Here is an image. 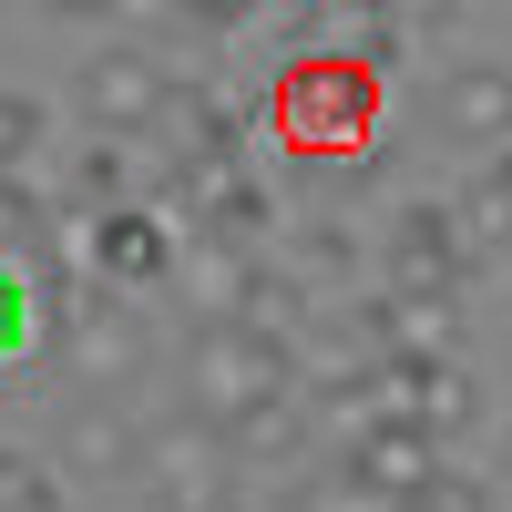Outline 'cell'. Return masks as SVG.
Returning <instances> with one entry per match:
<instances>
[{
	"mask_svg": "<svg viewBox=\"0 0 512 512\" xmlns=\"http://www.w3.org/2000/svg\"><path fill=\"white\" fill-rule=\"evenodd\" d=\"M41 11H113V0H41Z\"/></svg>",
	"mask_w": 512,
	"mask_h": 512,
	"instance_id": "obj_17",
	"label": "cell"
},
{
	"mask_svg": "<svg viewBox=\"0 0 512 512\" xmlns=\"http://www.w3.org/2000/svg\"><path fill=\"white\" fill-rule=\"evenodd\" d=\"M461 236H472V246L512 236V164L502 154H492V175H472V195H461Z\"/></svg>",
	"mask_w": 512,
	"mask_h": 512,
	"instance_id": "obj_12",
	"label": "cell"
},
{
	"mask_svg": "<svg viewBox=\"0 0 512 512\" xmlns=\"http://www.w3.org/2000/svg\"><path fill=\"white\" fill-rule=\"evenodd\" d=\"M72 369L82 379H123V369H134V328H123V308H72Z\"/></svg>",
	"mask_w": 512,
	"mask_h": 512,
	"instance_id": "obj_11",
	"label": "cell"
},
{
	"mask_svg": "<svg viewBox=\"0 0 512 512\" xmlns=\"http://www.w3.org/2000/svg\"><path fill=\"white\" fill-rule=\"evenodd\" d=\"M72 246H82V267L103 287H154L175 267V236H164V216H144V205H93Z\"/></svg>",
	"mask_w": 512,
	"mask_h": 512,
	"instance_id": "obj_4",
	"label": "cell"
},
{
	"mask_svg": "<svg viewBox=\"0 0 512 512\" xmlns=\"http://www.w3.org/2000/svg\"><path fill=\"white\" fill-rule=\"evenodd\" d=\"M441 123H451V144H512V72L502 62H461L441 82Z\"/></svg>",
	"mask_w": 512,
	"mask_h": 512,
	"instance_id": "obj_8",
	"label": "cell"
},
{
	"mask_svg": "<svg viewBox=\"0 0 512 512\" xmlns=\"http://www.w3.org/2000/svg\"><path fill=\"white\" fill-rule=\"evenodd\" d=\"M277 390H297V359H287V338L267 328V318H216L195 338V410L205 420H236L256 410V400H277Z\"/></svg>",
	"mask_w": 512,
	"mask_h": 512,
	"instance_id": "obj_2",
	"label": "cell"
},
{
	"mask_svg": "<svg viewBox=\"0 0 512 512\" xmlns=\"http://www.w3.org/2000/svg\"><path fill=\"white\" fill-rule=\"evenodd\" d=\"M502 482H512V431H502Z\"/></svg>",
	"mask_w": 512,
	"mask_h": 512,
	"instance_id": "obj_18",
	"label": "cell"
},
{
	"mask_svg": "<svg viewBox=\"0 0 512 512\" xmlns=\"http://www.w3.org/2000/svg\"><path fill=\"white\" fill-rule=\"evenodd\" d=\"M226 451H236V441H226V420L185 410V420H164V431H144V461H134V472H154L175 502H205V492L226 482Z\"/></svg>",
	"mask_w": 512,
	"mask_h": 512,
	"instance_id": "obj_7",
	"label": "cell"
},
{
	"mask_svg": "<svg viewBox=\"0 0 512 512\" xmlns=\"http://www.w3.org/2000/svg\"><path fill=\"white\" fill-rule=\"evenodd\" d=\"M0 512H62V482L41 472V461H21V451H0Z\"/></svg>",
	"mask_w": 512,
	"mask_h": 512,
	"instance_id": "obj_13",
	"label": "cell"
},
{
	"mask_svg": "<svg viewBox=\"0 0 512 512\" xmlns=\"http://www.w3.org/2000/svg\"><path fill=\"white\" fill-rule=\"evenodd\" d=\"M461 246H472V236H451V205H400V216H390V246H379V277L410 287V297H451Z\"/></svg>",
	"mask_w": 512,
	"mask_h": 512,
	"instance_id": "obj_6",
	"label": "cell"
},
{
	"mask_svg": "<svg viewBox=\"0 0 512 512\" xmlns=\"http://www.w3.org/2000/svg\"><path fill=\"white\" fill-rule=\"evenodd\" d=\"M379 11H390L400 31H431V21H451V11H461V0H379Z\"/></svg>",
	"mask_w": 512,
	"mask_h": 512,
	"instance_id": "obj_16",
	"label": "cell"
},
{
	"mask_svg": "<svg viewBox=\"0 0 512 512\" xmlns=\"http://www.w3.org/2000/svg\"><path fill=\"white\" fill-rule=\"evenodd\" d=\"M154 134H164V154H175V164H226V154H236V113H226L216 93H175Z\"/></svg>",
	"mask_w": 512,
	"mask_h": 512,
	"instance_id": "obj_9",
	"label": "cell"
},
{
	"mask_svg": "<svg viewBox=\"0 0 512 512\" xmlns=\"http://www.w3.org/2000/svg\"><path fill=\"white\" fill-rule=\"evenodd\" d=\"M164 103H175V72H164L154 52H93L82 62V123L93 134H123V144H144L154 123H164Z\"/></svg>",
	"mask_w": 512,
	"mask_h": 512,
	"instance_id": "obj_3",
	"label": "cell"
},
{
	"mask_svg": "<svg viewBox=\"0 0 512 512\" xmlns=\"http://www.w3.org/2000/svg\"><path fill=\"white\" fill-rule=\"evenodd\" d=\"M349 472H359L369 492H390V502H420V492L441 482V431H420V420L379 410L369 431L349 441Z\"/></svg>",
	"mask_w": 512,
	"mask_h": 512,
	"instance_id": "obj_5",
	"label": "cell"
},
{
	"mask_svg": "<svg viewBox=\"0 0 512 512\" xmlns=\"http://www.w3.org/2000/svg\"><path fill=\"white\" fill-rule=\"evenodd\" d=\"M21 349H31V287L0 267V359H21Z\"/></svg>",
	"mask_w": 512,
	"mask_h": 512,
	"instance_id": "obj_15",
	"label": "cell"
},
{
	"mask_svg": "<svg viewBox=\"0 0 512 512\" xmlns=\"http://www.w3.org/2000/svg\"><path fill=\"white\" fill-rule=\"evenodd\" d=\"M379 72H390V62L297 52V62L277 72V144H287V154H359L369 123H379Z\"/></svg>",
	"mask_w": 512,
	"mask_h": 512,
	"instance_id": "obj_1",
	"label": "cell"
},
{
	"mask_svg": "<svg viewBox=\"0 0 512 512\" xmlns=\"http://www.w3.org/2000/svg\"><path fill=\"white\" fill-rule=\"evenodd\" d=\"M144 461V431H123V410H82L62 431V472H134Z\"/></svg>",
	"mask_w": 512,
	"mask_h": 512,
	"instance_id": "obj_10",
	"label": "cell"
},
{
	"mask_svg": "<svg viewBox=\"0 0 512 512\" xmlns=\"http://www.w3.org/2000/svg\"><path fill=\"white\" fill-rule=\"evenodd\" d=\"M41 154V113L21 93H0V175H21V164Z\"/></svg>",
	"mask_w": 512,
	"mask_h": 512,
	"instance_id": "obj_14",
	"label": "cell"
}]
</instances>
